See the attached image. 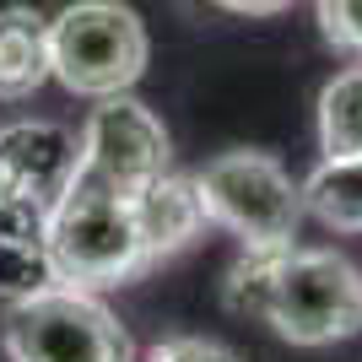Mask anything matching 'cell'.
<instances>
[{
	"instance_id": "obj_9",
	"label": "cell",
	"mask_w": 362,
	"mask_h": 362,
	"mask_svg": "<svg viewBox=\"0 0 362 362\" xmlns=\"http://www.w3.org/2000/svg\"><path fill=\"white\" fill-rule=\"evenodd\" d=\"M54 76L49 60V16L33 6H6L0 11V98H28Z\"/></svg>"
},
{
	"instance_id": "obj_12",
	"label": "cell",
	"mask_w": 362,
	"mask_h": 362,
	"mask_svg": "<svg viewBox=\"0 0 362 362\" xmlns=\"http://www.w3.org/2000/svg\"><path fill=\"white\" fill-rule=\"evenodd\" d=\"M60 287V271L49 259V243H0V298H38Z\"/></svg>"
},
{
	"instance_id": "obj_4",
	"label": "cell",
	"mask_w": 362,
	"mask_h": 362,
	"mask_svg": "<svg viewBox=\"0 0 362 362\" xmlns=\"http://www.w3.org/2000/svg\"><path fill=\"white\" fill-rule=\"evenodd\" d=\"M195 184L206 195L211 222H222L243 249H259V255L292 249L308 206H303V184H292V173L271 151H222L195 173Z\"/></svg>"
},
{
	"instance_id": "obj_13",
	"label": "cell",
	"mask_w": 362,
	"mask_h": 362,
	"mask_svg": "<svg viewBox=\"0 0 362 362\" xmlns=\"http://www.w3.org/2000/svg\"><path fill=\"white\" fill-rule=\"evenodd\" d=\"M314 16H319L325 44L362 65V0H314Z\"/></svg>"
},
{
	"instance_id": "obj_11",
	"label": "cell",
	"mask_w": 362,
	"mask_h": 362,
	"mask_svg": "<svg viewBox=\"0 0 362 362\" xmlns=\"http://www.w3.org/2000/svg\"><path fill=\"white\" fill-rule=\"evenodd\" d=\"M319 146L325 157H362V71L335 76L319 92Z\"/></svg>"
},
{
	"instance_id": "obj_7",
	"label": "cell",
	"mask_w": 362,
	"mask_h": 362,
	"mask_svg": "<svg viewBox=\"0 0 362 362\" xmlns=\"http://www.w3.org/2000/svg\"><path fill=\"white\" fill-rule=\"evenodd\" d=\"M81 179V136L54 119L0 124V189L28 195L38 206H60Z\"/></svg>"
},
{
	"instance_id": "obj_8",
	"label": "cell",
	"mask_w": 362,
	"mask_h": 362,
	"mask_svg": "<svg viewBox=\"0 0 362 362\" xmlns=\"http://www.w3.org/2000/svg\"><path fill=\"white\" fill-rule=\"evenodd\" d=\"M136 222H141V243H146V265L179 255L184 243L211 222L195 173H163L151 189H141L136 195Z\"/></svg>"
},
{
	"instance_id": "obj_10",
	"label": "cell",
	"mask_w": 362,
	"mask_h": 362,
	"mask_svg": "<svg viewBox=\"0 0 362 362\" xmlns=\"http://www.w3.org/2000/svg\"><path fill=\"white\" fill-rule=\"evenodd\" d=\"M303 206L335 233H362V157H325L303 179Z\"/></svg>"
},
{
	"instance_id": "obj_2",
	"label": "cell",
	"mask_w": 362,
	"mask_h": 362,
	"mask_svg": "<svg viewBox=\"0 0 362 362\" xmlns=\"http://www.w3.org/2000/svg\"><path fill=\"white\" fill-rule=\"evenodd\" d=\"M265 325L292 346H330L362 335V271L335 249H281L271 265Z\"/></svg>"
},
{
	"instance_id": "obj_17",
	"label": "cell",
	"mask_w": 362,
	"mask_h": 362,
	"mask_svg": "<svg viewBox=\"0 0 362 362\" xmlns=\"http://www.w3.org/2000/svg\"><path fill=\"white\" fill-rule=\"evenodd\" d=\"M0 195H6V189H0Z\"/></svg>"
},
{
	"instance_id": "obj_5",
	"label": "cell",
	"mask_w": 362,
	"mask_h": 362,
	"mask_svg": "<svg viewBox=\"0 0 362 362\" xmlns=\"http://www.w3.org/2000/svg\"><path fill=\"white\" fill-rule=\"evenodd\" d=\"M6 357L11 362H136V341L87 287H49L6 308Z\"/></svg>"
},
{
	"instance_id": "obj_6",
	"label": "cell",
	"mask_w": 362,
	"mask_h": 362,
	"mask_svg": "<svg viewBox=\"0 0 362 362\" xmlns=\"http://www.w3.org/2000/svg\"><path fill=\"white\" fill-rule=\"evenodd\" d=\"M168 157H173V146H168L163 119L130 92L98 98V108L81 124V173L103 179L108 189L130 200L168 173Z\"/></svg>"
},
{
	"instance_id": "obj_16",
	"label": "cell",
	"mask_w": 362,
	"mask_h": 362,
	"mask_svg": "<svg viewBox=\"0 0 362 362\" xmlns=\"http://www.w3.org/2000/svg\"><path fill=\"white\" fill-rule=\"evenodd\" d=\"M206 6H216V11H227V16H281V11H292L298 0H206Z\"/></svg>"
},
{
	"instance_id": "obj_3",
	"label": "cell",
	"mask_w": 362,
	"mask_h": 362,
	"mask_svg": "<svg viewBox=\"0 0 362 362\" xmlns=\"http://www.w3.org/2000/svg\"><path fill=\"white\" fill-rule=\"evenodd\" d=\"M54 81L76 98H114L146 76L151 38L130 6L119 0H76L49 22Z\"/></svg>"
},
{
	"instance_id": "obj_1",
	"label": "cell",
	"mask_w": 362,
	"mask_h": 362,
	"mask_svg": "<svg viewBox=\"0 0 362 362\" xmlns=\"http://www.w3.org/2000/svg\"><path fill=\"white\" fill-rule=\"evenodd\" d=\"M49 259L65 287H119L146 271V243H141L136 200L108 189L103 179L71 184V195L49 211Z\"/></svg>"
},
{
	"instance_id": "obj_14",
	"label": "cell",
	"mask_w": 362,
	"mask_h": 362,
	"mask_svg": "<svg viewBox=\"0 0 362 362\" xmlns=\"http://www.w3.org/2000/svg\"><path fill=\"white\" fill-rule=\"evenodd\" d=\"M0 243H49V206L28 195H0Z\"/></svg>"
},
{
	"instance_id": "obj_15",
	"label": "cell",
	"mask_w": 362,
	"mask_h": 362,
	"mask_svg": "<svg viewBox=\"0 0 362 362\" xmlns=\"http://www.w3.org/2000/svg\"><path fill=\"white\" fill-rule=\"evenodd\" d=\"M146 362H243V357L211 335H168L146 351Z\"/></svg>"
}]
</instances>
